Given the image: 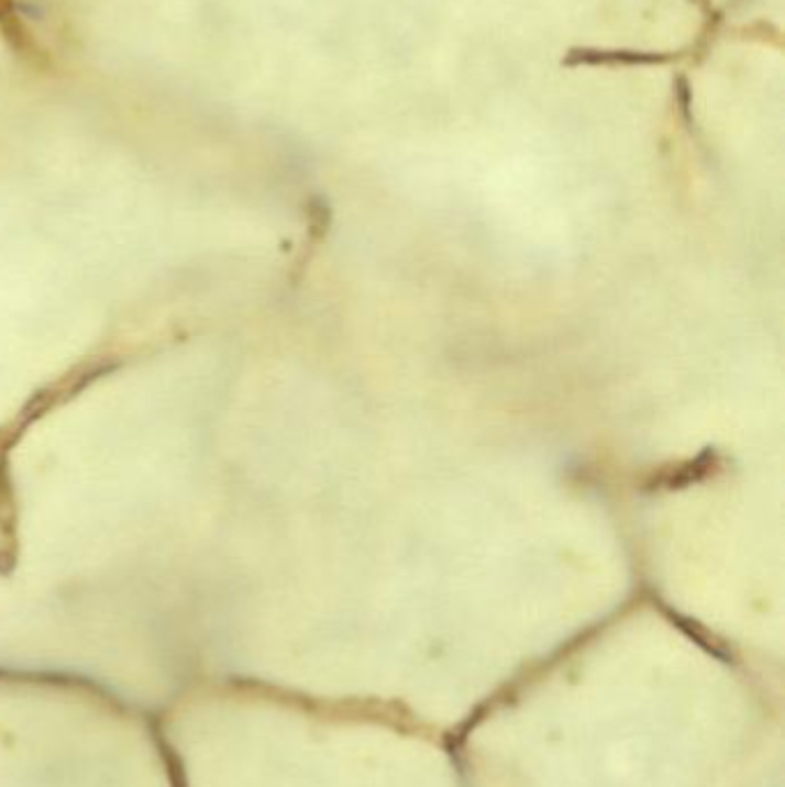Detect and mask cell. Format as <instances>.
<instances>
[{
    "mask_svg": "<svg viewBox=\"0 0 785 787\" xmlns=\"http://www.w3.org/2000/svg\"><path fill=\"white\" fill-rule=\"evenodd\" d=\"M684 58V52H641V48L572 46L562 56V67H664Z\"/></svg>",
    "mask_w": 785,
    "mask_h": 787,
    "instance_id": "6da1fadb",
    "label": "cell"
},
{
    "mask_svg": "<svg viewBox=\"0 0 785 787\" xmlns=\"http://www.w3.org/2000/svg\"><path fill=\"white\" fill-rule=\"evenodd\" d=\"M723 26V10L719 8H711L709 12L703 14V26L698 31V37L692 42V46L686 48V58H689L694 65H700L705 63V58L709 56L711 52V44H715L719 31Z\"/></svg>",
    "mask_w": 785,
    "mask_h": 787,
    "instance_id": "7a4b0ae2",
    "label": "cell"
},
{
    "mask_svg": "<svg viewBox=\"0 0 785 787\" xmlns=\"http://www.w3.org/2000/svg\"><path fill=\"white\" fill-rule=\"evenodd\" d=\"M740 33L747 40H758V42L770 44V46H781V31L774 26V23H770L765 19L749 23V26H744Z\"/></svg>",
    "mask_w": 785,
    "mask_h": 787,
    "instance_id": "3957f363",
    "label": "cell"
},
{
    "mask_svg": "<svg viewBox=\"0 0 785 787\" xmlns=\"http://www.w3.org/2000/svg\"><path fill=\"white\" fill-rule=\"evenodd\" d=\"M675 102H677V109H679V115L684 118L686 125H694V113H692V107H694V90H692V84L689 79L684 77V74H679V77L675 79Z\"/></svg>",
    "mask_w": 785,
    "mask_h": 787,
    "instance_id": "277c9868",
    "label": "cell"
},
{
    "mask_svg": "<svg viewBox=\"0 0 785 787\" xmlns=\"http://www.w3.org/2000/svg\"><path fill=\"white\" fill-rule=\"evenodd\" d=\"M689 3H692L694 8H698L700 14H705V12H709L711 8H715V5H711V0H689Z\"/></svg>",
    "mask_w": 785,
    "mask_h": 787,
    "instance_id": "5b68a950",
    "label": "cell"
}]
</instances>
